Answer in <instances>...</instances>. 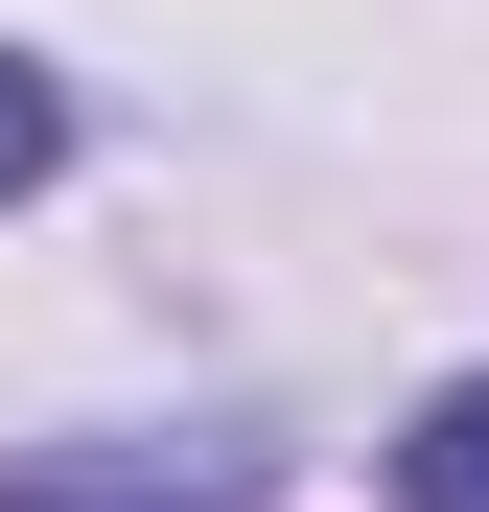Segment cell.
<instances>
[{"mask_svg": "<svg viewBox=\"0 0 489 512\" xmlns=\"http://www.w3.org/2000/svg\"><path fill=\"white\" fill-rule=\"evenodd\" d=\"M396 489H420V512H489V373H466V396H420V443H396Z\"/></svg>", "mask_w": 489, "mask_h": 512, "instance_id": "2", "label": "cell"}, {"mask_svg": "<svg viewBox=\"0 0 489 512\" xmlns=\"http://www.w3.org/2000/svg\"><path fill=\"white\" fill-rule=\"evenodd\" d=\"M47 140H70V94H47L24 47H0V187H47Z\"/></svg>", "mask_w": 489, "mask_h": 512, "instance_id": "3", "label": "cell"}, {"mask_svg": "<svg viewBox=\"0 0 489 512\" xmlns=\"http://www.w3.org/2000/svg\"><path fill=\"white\" fill-rule=\"evenodd\" d=\"M280 443H94V466H0V512H257Z\"/></svg>", "mask_w": 489, "mask_h": 512, "instance_id": "1", "label": "cell"}]
</instances>
